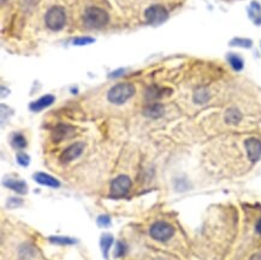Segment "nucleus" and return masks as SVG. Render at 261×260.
I'll list each match as a JSON object with an SVG mask.
<instances>
[{"mask_svg":"<svg viewBox=\"0 0 261 260\" xmlns=\"http://www.w3.org/2000/svg\"><path fill=\"white\" fill-rule=\"evenodd\" d=\"M248 12H249V17L254 20L255 24H260L261 23V8L258 2H252Z\"/></svg>","mask_w":261,"mask_h":260,"instance_id":"17","label":"nucleus"},{"mask_svg":"<svg viewBox=\"0 0 261 260\" xmlns=\"http://www.w3.org/2000/svg\"><path fill=\"white\" fill-rule=\"evenodd\" d=\"M4 184L6 186L7 188L12 189V190L16 192L18 194H25L28 190L27 183L23 181H17V180H6L4 182Z\"/></svg>","mask_w":261,"mask_h":260,"instance_id":"12","label":"nucleus"},{"mask_svg":"<svg viewBox=\"0 0 261 260\" xmlns=\"http://www.w3.org/2000/svg\"><path fill=\"white\" fill-rule=\"evenodd\" d=\"M11 144H12L14 148L22 150L27 146V140H25V138L23 136L22 134H18V132H17V134L12 135V138H11Z\"/></svg>","mask_w":261,"mask_h":260,"instance_id":"19","label":"nucleus"},{"mask_svg":"<svg viewBox=\"0 0 261 260\" xmlns=\"http://www.w3.org/2000/svg\"><path fill=\"white\" fill-rule=\"evenodd\" d=\"M74 42V45L76 46H84V45H88V44H92L94 42V40L92 38H88V36H83V38H76V39L72 41Z\"/></svg>","mask_w":261,"mask_h":260,"instance_id":"23","label":"nucleus"},{"mask_svg":"<svg viewBox=\"0 0 261 260\" xmlns=\"http://www.w3.org/2000/svg\"><path fill=\"white\" fill-rule=\"evenodd\" d=\"M255 229H257V232H259V235H261V218H260L259 220H258Z\"/></svg>","mask_w":261,"mask_h":260,"instance_id":"27","label":"nucleus"},{"mask_svg":"<svg viewBox=\"0 0 261 260\" xmlns=\"http://www.w3.org/2000/svg\"><path fill=\"white\" fill-rule=\"evenodd\" d=\"M146 20L151 24H160L165 22L169 17V12L165 8L161 5H152L145 11Z\"/></svg>","mask_w":261,"mask_h":260,"instance_id":"5","label":"nucleus"},{"mask_svg":"<svg viewBox=\"0 0 261 260\" xmlns=\"http://www.w3.org/2000/svg\"><path fill=\"white\" fill-rule=\"evenodd\" d=\"M169 90H165V88H160L158 86H151L146 90V98L149 100H154V99H159L164 96L165 93H169Z\"/></svg>","mask_w":261,"mask_h":260,"instance_id":"14","label":"nucleus"},{"mask_svg":"<svg viewBox=\"0 0 261 260\" xmlns=\"http://www.w3.org/2000/svg\"><path fill=\"white\" fill-rule=\"evenodd\" d=\"M49 240H51L55 244H75V240H72V238H61V236H51V238H49Z\"/></svg>","mask_w":261,"mask_h":260,"instance_id":"21","label":"nucleus"},{"mask_svg":"<svg viewBox=\"0 0 261 260\" xmlns=\"http://www.w3.org/2000/svg\"><path fill=\"white\" fill-rule=\"evenodd\" d=\"M149 234L155 241L165 242L170 240L175 234L174 226H170L166 222H157L149 229Z\"/></svg>","mask_w":261,"mask_h":260,"instance_id":"4","label":"nucleus"},{"mask_svg":"<svg viewBox=\"0 0 261 260\" xmlns=\"http://www.w3.org/2000/svg\"><path fill=\"white\" fill-rule=\"evenodd\" d=\"M83 22L88 28L100 29L108 23V14L102 8H88L83 14Z\"/></svg>","mask_w":261,"mask_h":260,"instance_id":"2","label":"nucleus"},{"mask_svg":"<svg viewBox=\"0 0 261 260\" xmlns=\"http://www.w3.org/2000/svg\"><path fill=\"white\" fill-rule=\"evenodd\" d=\"M2 2H5V0H2Z\"/></svg>","mask_w":261,"mask_h":260,"instance_id":"28","label":"nucleus"},{"mask_svg":"<svg viewBox=\"0 0 261 260\" xmlns=\"http://www.w3.org/2000/svg\"><path fill=\"white\" fill-rule=\"evenodd\" d=\"M131 187V180L128 176L121 175L113 180L111 183V196L121 198L128 193Z\"/></svg>","mask_w":261,"mask_h":260,"instance_id":"6","label":"nucleus"},{"mask_svg":"<svg viewBox=\"0 0 261 260\" xmlns=\"http://www.w3.org/2000/svg\"><path fill=\"white\" fill-rule=\"evenodd\" d=\"M54 102V96H51V94H47V96H41L40 99H37L36 102H31L30 104V110L34 112H39L43 108H48Z\"/></svg>","mask_w":261,"mask_h":260,"instance_id":"11","label":"nucleus"},{"mask_svg":"<svg viewBox=\"0 0 261 260\" xmlns=\"http://www.w3.org/2000/svg\"><path fill=\"white\" fill-rule=\"evenodd\" d=\"M135 94L134 84L124 82V84H118L111 88L107 93L108 102L114 105H122L125 102H128L131 96Z\"/></svg>","mask_w":261,"mask_h":260,"instance_id":"1","label":"nucleus"},{"mask_svg":"<svg viewBox=\"0 0 261 260\" xmlns=\"http://www.w3.org/2000/svg\"><path fill=\"white\" fill-rule=\"evenodd\" d=\"M34 180L37 183H39V184L46 186V187H51V188H59L60 187V182L58 181L57 178H54V177L48 175V174H43V172L35 174Z\"/></svg>","mask_w":261,"mask_h":260,"instance_id":"10","label":"nucleus"},{"mask_svg":"<svg viewBox=\"0 0 261 260\" xmlns=\"http://www.w3.org/2000/svg\"><path fill=\"white\" fill-rule=\"evenodd\" d=\"M164 106L160 105V104H152L147 106V108H145V111H143V114H145L146 117H149V118H159L164 114Z\"/></svg>","mask_w":261,"mask_h":260,"instance_id":"13","label":"nucleus"},{"mask_svg":"<svg viewBox=\"0 0 261 260\" xmlns=\"http://www.w3.org/2000/svg\"><path fill=\"white\" fill-rule=\"evenodd\" d=\"M231 45L233 46H241V47H246V48H249L252 47V41L248 39H240V38H236L231 41Z\"/></svg>","mask_w":261,"mask_h":260,"instance_id":"22","label":"nucleus"},{"mask_svg":"<svg viewBox=\"0 0 261 260\" xmlns=\"http://www.w3.org/2000/svg\"><path fill=\"white\" fill-rule=\"evenodd\" d=\"M210 99V92L206 88H199L194 93V102L196 104H205Z\"/></svg>","mask_w":261,"mask_h":260,"instance_id":"18","label":"nucleus"},{"mask_svg":"<svg viewBox=\"0 0 261 260\" xmlns=\"http://www.w3.org/2000/svg\"><path fill=\"white\" fill-rule=\"evenodd\" d=\"M17 162H18V164L22 165V166H28L29 162H30V158H29V156L25 154V153H18V154H17Z\"/></svg>","mask_w":261,"mask_h":260,"instance_id":"24","label":"nucleus"},{"mask_svg":"<svg viewBox=\"0 0 261 260\" xmlns=\"http://www.w3.org/2000/svg\"><path fill=\"white\" fill-rule=\"evenodd\" d=\"M242 120V114L237 108H229L225 114V122L228 124H237L240 123V120Z\"/></svg>","mask_w":261,"mask_h":260,"instance_id":"15","label":"nucleus"},{"mask_svg":"<svg viewBox=\"0 0 261 260\" xmlns=\"http://www.w3.org/2000/svg\"><path fill=\"white\" fill-rule=\"evenodd\" d=\"M228 60L231 66H233V69L236 70V72H240V70L243 69V60L237 54H229Z\"/></svg>","mask_w":261,"mask_h":260,"instance_id":"20","label":"nucleus"},{"mask_svg":"<svg viewBox=\"0 0 261 260\" xmlns=\"http://www.w3.org/2000/svg\"><path fill=\"white\" fill-rule=\"evenodd\" d=\"M84 150V144L82 142H76L74 144H71V146H69L67 148H65L63 150V153L60 154V162H70L72 160H75V159H77L78 156L82 154V152H83Z\"/></svg>","mask_w":261,"mask_h":260,"instance_id":"7","label":"nucleus"},{"mask_svg":"<svg viewBox=\"0 0 261 260\" xmlns=\"http://www.w3.org/2000/svg\"><path fill=\"white\" fill-rule=\"evenodd\" d=\"M127 250H128L127 244H125L123 241L118 242V244H117V250H116V256H123L125 253H127Z\"/></svg>","mask_w":261,"mask_h":260,"instance_id":"25","label":"nucleus"},{"mask_svg":"<svg viewBox=\"0 0 261 260\" xmlns=\"http://www.w3.org/2000/svg\"><path fill=\"white\" fill-rule=\"evenodd\" d=\"M113 244V236L110 234H104L101 236L100 240V246H101V250L102 254H104L105 258H108V252H110V248L112 246Z\"/></svg>","mask_w":261,"mask_h":260,"instance_id":"16","label":"nucleus"},{"mask_svg":"<svg viewBox=\"0 0 261 260\" xmlns=\"http://www.w3.org/2000/svg\"><path fill=\"white\" fill-rule=\"evenodd\" d=\"M111 223V218L108 216H100L98 218V224L100 226H108Z\"/></svg>","mask_w":261,"mask_h":260,"instance_id":"26","label":"nucleus"},{"mask_svg":"<svg viewBox=\"0 0 261 260\" xmlns=\"http://www.w3.org/2000/svg\"><path fill=\"white\" fill-rule=\"evenodd\" d=\"M245 144L249 160L252 162H257L261 158V141L259 138H251L246 141Z\"/></svg>","mask_w":261,"mask_h":260,"instance_id":"8","label":"nucleus"},{"mask_svg":"<svg viewBox=\"0 0 261 260\" xmlns=\"http://www.w3.org/2000/svg\"><path fill=\"white\" fill-rule=\"evenodd\" d=\"M74 134V126H69V124H58L53 129V132H52V140H53L54 142H60V141L65 140V138H71Z\"/></svg>","mask_w":261,"mask_h":260,"instance_id":"9","label":"nucleus"},{"mask_svg":"<svg viewBox=\"0 0 261 260\" xmlns=\"http://www.w3.org/2000/svg\"><path fill=\"white\" fill-rule=\"evenodd\" d=\"M45 22H46V26H48L51 30H54V32L61 30L66 22L65 10H64L61 6L51 8L46 12Z\"/></svg>","mask_w":261,"mask_h":260,"instance_id":"3","label":"nucleus"}]
</instances>
